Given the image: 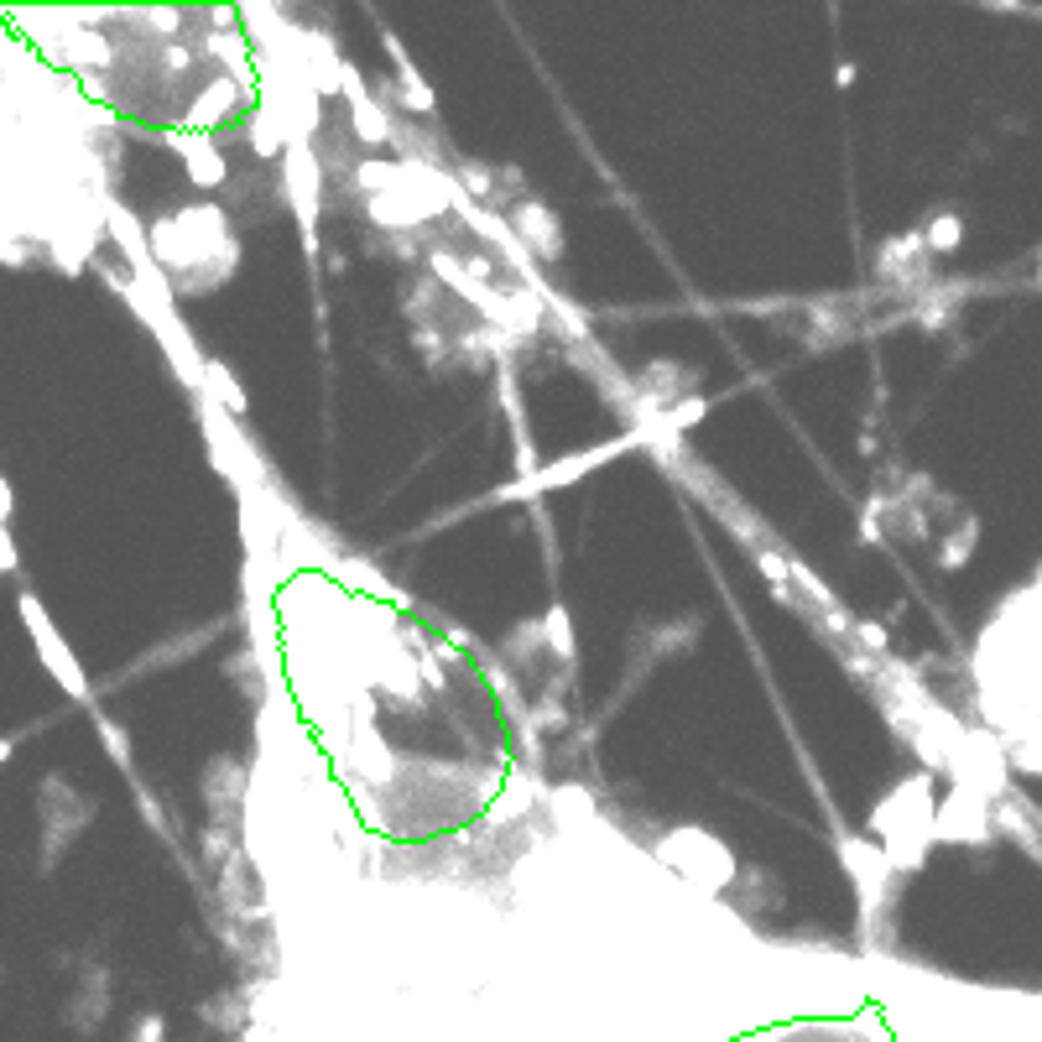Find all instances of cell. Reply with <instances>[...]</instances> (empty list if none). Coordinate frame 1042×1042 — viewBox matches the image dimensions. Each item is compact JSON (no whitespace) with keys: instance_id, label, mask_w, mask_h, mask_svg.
<instances>
[{"instance_id":"cell-2","label":"cell","mask_w":1042,"mask_h":1042,"mask_svg":"<svg viewBox=\"0 0 1042 1042\" xmlns=\"http://www.w3.org/2000/svg\"><path fill=\"white\" fill-rule=\"evenodd\" d=\"M16 610H22L26 631H32V641H37V657H43V667H48L52 678H58L63 688H69L73 699H89V678H84L78 657L69 652V641L58 637V626L48 620L43 599H37V594H22V599H16Z\"/></svg>"},{"instance_id":"cell-4","label":"cell","mask_w":1042,"mask_h":1042,"mask_svg":"<svg viewBox=\"0 0 1042 1042\" xmlns=\"http://www.w3.org/2000/svg\"><path fill=\"white\" fill-rule=\"evenodd\" d=\"M517 225L526 230V240H532L543 256H558V235H553V214H547V209L526 204V209H517Z\"/></svg>"},{"instance_id":"cell-7","label":"cell","mask_w":1042,"mask_h":1042,"mask_svg":"<svg viewBox=\"0 0 1042 1042\" xmlns=\"http://www.w3.org/2000/svg\"><path fill=\"white\" fill-rule=\"evenodd\" d=\"M22 569V553L11 543V526H0V573H16Z\"/></svg>"},{"instance_id":"cell-9","label":"cell","mask_w":1042,"mask_h":1042,"mask_svg":"<svg viewBox=\"0 0 1042 1042\" xmlns=\"http://www.w3.org/2000/svg\"><path fill=\"white\" fill-rule=\"evenodd\" d=\"M11 751H16V740H0V761H11Z\"/></svg>"},{"instance_id":"cell-3","label":"cell","mask_w":1042,"mask_h":1042,"mask_svg":"<svg viewBox=\"0 0 1042 1042\" xmlns=\"http://www.w3.org/2000/svg\"><path fill=\"white\" fill-rule=\"evenodd\" d=\"M178 152L189 157V172L193 183H204V189H214L219 178H225V162H219V152H214L204 136H189V142H178Z\"/></svg>"},{"instance_id":"cell-5","label":"cell","mask_w":1042,"mask_h":1042,"mask_svg":"<svg viewBox=\"0 0 1042 1042\" xmlns=\"http://www.w3.org/2000/svg\"><path fill=\"white\" fill-rule=\"evenodd\" d=\"M959 240H965V230H959V219H954V214H944V219H933V225H928L923 245H928V251H954Z\"/></svg>"},{"instance_id":"cell-6","label":"cell","mask_w":1042,"mask_h":1042,"mask_svg":"<svg viewBox=\"0 0 1042 1042\" xmlns=\"http://www.w3.org/2000/svg\"><path fill=\"white\" fill-rule=\"evenodd\" d=\"M99 740H105V751L116 756L120 772H131V746H125V735H120V725H110L105 714H99Z\"/></svg>"},{"instance_id":"cell-8","label":"cell","mask_w":1042,"mask_h":1042,"mask_svg":"<svg viewBox=\"0 0 1042 1042\" xmlns=\"http://www.w3.org/2000/svg\"><path fill=\"white\" fill-rule=\"evenodd\" d=\"M5 517H11V485L0 480V526H5Z\"/></svg>"},{"instance_id":"cell-1","label":"cell","mask_w":1042,"mask_h":1042,"mask_svg":"<svg viewBox=\"0 0 1042 1042\" xmlns=\"http://www.w3.org/2000/svg\"><path fill=\"white\" fill-rule=\"evenodd\" d=\"M37 824H43V871H52L58 855L89 824V798L69 777H48L37 787Z\"/></svg>"}]
</instances>
